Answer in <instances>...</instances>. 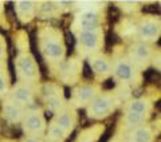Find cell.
<instances>
[{
  "label": "cell",
  "instance_id": "ba28073f",
  "mask_svg": "<svg viewBox=\"0 0 161 142\" xmlns=\"http://www.w3.org/2000/svg\"><path fill=\"white\" fill-rule=\"evenodd\" d=\"M12 99L18 103H28L32 101V93L24 86H18L12 93Z\"/></svg>",
  "mask_w": 161,
  "mask_h": 142
},
{
  "label": "cell",
  "instance_id": "7a4b0ae2",
  "mask_svg": "<svg viewBox=\"0 0 161 142\" xmlns=\"http://www.w3.org/2000/svg\"><path fill=\"white\" fill-rule=\"evenodd\" d=\"M23 128L28 133H40L44 129V121L38 113H31L24 118Z\"/></svg>",
  "mask_w": 161,
  "mask_h": 142
},
{
  "label": "cell",
  "instance_id": "83f0119b",
  "mask_svg": "<svg viewBox=\"0 0 161 142\" xmlns=\"http://www.w3.org/2000/svg\"><path fill=\"white\" fill-rule=\"evenodd\" d=\"M2 55H3V47H2V44H0V58H2Z\"/></svg>",
  "mask_w": 161,
  "mask_h": 142
},
{
  "label": "cell",
  "instance_id": "44dd1931",
  "mask_svg": "<svg viewBox=\"0 0 161 142\" xmlns=\"http://www.w3.org/2000/svg\"><path fill=\"white\" fill-rule=\"evenodd\" d=\"M83 77L85 78H92L93 77V70L90 67V64L86 62L83 64Z\"/></svg>",
  "mask_w": 161,
  "mask_h": 142
},
{
  "label": "cell",
  "instance_id": "6da1fadb",
  "mask_svg": "<svg viewBox=\"0 0 161 142\" xmlns=\"http://www.w3.org/2000/svg\"><path fill=\"white\" fill-rule=\"evenodd\" d=\"M112 105H113L112 98L109 97H101L98 99H95L89 109L90 115L94 117V118H101V117H103L110 110Z\"/></svg>",
  "mask_w": 161,
  "mask_h": 142
},
{
  "label": "cell",
  "instance_id": "277c9868",
  "mask_svg": "<svg viewBox=\"0 0 161 142\" xmlns=\"http://www.w3.org/2000/svg\"><path fill=\"white\" fill-rule=\"evenodd\" d=\"M79 40L83 44L85 48L87 50H94L98 46V35L95 30H90V31H80L79 34Z\"/></svg>",
  "mask_w": 161,
  "mask_h": 142
},
{
  "label": "cell",
  "instance_id": "ffe728a7",
  "mask_svg": "<svg viewBox=\"0 0 161 142\" xmlns=\"http://www.w3.org/2000/svg\"><path fill=\"white\" fill-rule=\"evenodd\" d=\"M47 105L50 110H58L60 107V101L58 97H51V98H47Z\"/></svg>",
  "mask_w": 161,
  "mask_h": 142
},
{
  "label": "cell",
  "instance_id": "603a6c76",
  "mask_svg": "<svg viewBox=\"0 0 161 142\" xmlns=\"http://www.w3.org/2000/svg\"><path fill=\"white\" fill-rule=\"evenodd\" d=\"M109 15L110 16H113L112 19H118V16H119V14H118V9H117V7L115 6H110V8H109Z\"/></svg>",
  "mask_w": 161,
  "mask_h": 142
},
{
  "label": "cell",
  "instance_id": "e0dca14e",
  "mask_svg": "<svg viewBox=\"0 0 161 142\" xmlns=\"http://www.w3.org/2000/svg\"><path fill=\"white\" fill-rule=\"evenodd\" d=\"M66 137V131H63L62 129H59L57 125H53L50 128V131H48V138L51 141H55V142H60L64 139Z\"/></svg>",
  "mask_w": 161,
  "mask_h": 142
},
{
  "label": "cell",
  "instance_id": "cb8c5ba5",
  "mask_svg": "<svg viewBox=\"0 0 161 142\" xmlns=\"http://www.w3.org/2000/svg\"><path fill=\"white\" fill-rule=\"evenodd\" d=\"M144 12H150V14H158L160 8L158 6H147L144 8Z\"/></svg>",
  "mask_w": 161,
  "mask_h": 142
},
{
  "label": "cell",
  "instance_id": "8fae6325",
  "mask_svg": "<svg viewBox=\"0 0 161 142\" xmlns=\"http://www.w3.org/2000/svg\"><path fill=\"white\" fill-rule=\"evenodd\" d=\"M141 36L144 39H150L154 38L158 34V24H156L154 22H145L140 28Z\"/></svg>",
  "mask_w": 161,
  "mask_h": 142
},
{
  "label": "cell",
  "instance_id": "d6986e66",
  "mask_svg": "<svg viewBox=\"0 0 161 142\" xmlns=\"http://www.w3.org/2000/svg\"><path fill=\"white\" fill-rule=\"evenodd\" d=\"M144 119H145V115L130 113L129 111V114L126 115V126L128 128H134V126H138L140 123H142Z\"/></svg>",
  "mask_w": 161,
  "mask_h": 142
},
{
  "label": "cell",
  "instance_id": "7c38bea8",
  "mask_svg": "<svg viewBox=\"0 0 161 142\" xmlns=\"http://www.w3.org/2000/svg\"><path fill=\"white\" fill-rule=\"evenodd\" d=\"M55 125H57L59 129H62L63 131H69V130H71V129H73L74 122H73L71 115L67 114V113H63V114L58 115V118H57V122H55Z\"/></svg>",
  "mask_w": 161,
  "mask_h": 142
},
{
  "label": "cell",
  "instance_id": "d4e9b609",
  "mask_svg": "<svg viewBox=\"0 0 161 142\" xmlns=\"http://www.w3.org/2000/svg\"><path fill=\"white\" fill-rule=\"evenodd\" d=\"M114 86H115V82H114V79H108L106 82L103 83V89L109 90V89H113Z\"/></svg>",
  "mask_w": 161,
  "mask_h": 142
},
{
  "label": "cell",
  "instance_id": "7402d4cb",
  "mask_svg": "<svg viewBox=\"0 0 161 142\" xmlns=\"http://www.w3.org/2000/svg\"><path fill=\"white\" fill-rule=\"evenodd\" d=\"M66 42H67V46H69V51L71 52L73 51V46H74V38H73V35H71V32H66Z\"/></svg>",
  "mask_w": 161,
  "mask_h": 142
},
{
  "label": "cell",
  "instance_id": "30bf717a",
  "mask_svg": "<svg viewBox=\"0 0 161 142\" xmlns=\"http://www.w3.org/2000/svg\"><path fill=\"white\" fill-rule=\"evenodd\" d=\"M4 113H6L7 119L11 122H18L22 118V109L15 103H7L4 106Z\"/></svg>",
  "mask_w": 161,
  "mask_h": 142
},
{
  "label": "cell",
  "instance_id": "2e32d148",
  "mask_svg": "<svg viewBox=\"0 0 161 142\" xmlns=\"http://www.w3.org/2000/svg\"><path fill=\"white\" fill-rule=\"evenodd\" d=\"M93 70L98 74H106L110 70V66L103 58H95L93 59Z\"/></svg>",
  "mask_w": 161,
  "mask_h": 142
},
{
  "label": "cell",
  "instance_id": "484cf974",
  "mask_svg": "<svg viewBox=\"0 0 161 142\" xmlns=\"http://www.w3.org/2000/svg\"><path fill=\"white\" fill-rule=\"evenodd\" d=\"M6 89V82H4V78H3V75L0 74V93Z\"/></svg>",
  "mask_w": 161,
  "mask_h": 142
},
{
  "label": "cell",
  "instance_id": "5b68a950",
  "mask_svg": "<svg viewBox=\"0 0 161 142\" xmlns=\"http://www.w3.org/2000/svg\"><path fill=\"white\" fill-rule=\"evenodd\" d=\"M153 134L148 126H138L130 135V142H152Z\"/></svg>",
  "mask_w": 161,
  "mask_h": 142
},
{
  "label": "cell",
  "instance_id": "5bb4252c",
  "mask_svg": "<svg viewBox=\"0 0 161 142\" xmlns=\"http://www.w3.org/2000/svg\"><path fill=\"white\" fill-rule=\"evenodd\" d=\"M148 102L147 101H142V99H136L133 101L129 106V110L130 113H136V114H141V115H145V113L148 111Z\"/></svg>",
  "mask_w": 161,
  "mask_h": 142
},
{
  "label": "cell",
  "instance_id": "4316f807",
  "mask_svg": "<svg viewBox=\"0 0 161 142\" xmlns=\"http://www.w3.org/2000/svg\"><path fill=\"white\" fill-rule=\"evenodd\" d=\"M24 142H40V141H39V139H36V138H27Z\"/></svg>",
  "mask_w": 161,
  "mask_h": 142
},
{
  "label": "cell",
  "instance_id": "8992f818",
  "mask_svg": "<svg viewBox=\"0 0 161 142\" xmlns=\"http://www.w3.org/2000/svg\"><path fill=\"white\" fill-rule=\"evenodd\" d=\"M98 24V15L94 11H87L80 15L79 18V26L83 28V31H90L94 30Z\"/></svg>",
  "mask_w": 161,
  "mask_h": 142
},
{
  "label": "cell",
  "instance_id": "52a82bcc",
  "mask_svg": "<svg viewBox=\"0 0 161 142\" xmlns=\"http://www.w3.org/2000/svg\"><path fill=\"white\" fill-rule=\"evenodd\" d=\"M19 70L22 71V74L28 79L35 77V64L30 57L24 55V57L19 59Z\"/></svg>",
  "mask_w": 161,
  "mask_h": 142
},
{
  "label": "cell",
  "instance_id": "ac0fdd59",
  "mask_svg": "<svg viewBox=\"0 0 161 142\" xmlns=\"http://www.w3.org/2000/svg\"><path fill=\"white\" fill-rule=\"evenodd\" d=\"M149 55H150V50H149L148 46H145V44H138L137 47L134 48V57H136V59L141 60V62L147 60V59L149 58Z\"/></svg>",
  "mask_w": 161,
  "mask_h": 142
},
{
  "label": "cell",
  "instance_id": "9c48e42d",
  "mask_svg": "<svg viewBox=\"0 0 161 142\" xmlns=\"http://www.w3.org/2000/svg\"><path fill=\"white\" fill-rule=\"evenodd\" d=\"M115 73H117V75L124 79V80H129L133 78L134 75V71H133V67L132 64H130L129 62H124V60H121V62L117 63V67H115Z\"/></svg>",
  "mask_w": 161,
  "mask_h": 142
},
{
  "label": "cell",
  "instance_id": "4fadbf2b",
  "mask_svg": "<svg viewBox=\"0 0 161 142\" xmlns=\"http://www.w3.org/2000/svg\"><path fill=\"white\" fill-rule=\"evenodd\" d=\"M34 4L31 2H19L18 3V12L20 14L24 20L31 19L32 14H34Z\"/></svg>",
  "mask_w": 161,
  "mask_h": 142
},
{
  "label": "cell",
  "instance_id": "3957f363",
  "mask_svg": "<svg viewBox=\"0 0 161 142\" xmlns=\"http://www.w3.org/2000/svg\"><path fill=\"white\" fill-rule=\"evenodd\" d=\"M43 52L50 59H60L63 57V47L57 40H46L43 46Z\"/></svg>",
  "mask_w": 161,
  "mask_h": 142
},
{
  "label": "cell",
  "instance_id": "9a60e30c",
  "mask_svg": "<svg viewBox=\"0 0 161 142\" xmlns=\"http://www.w3.org/2000/svg\"><path fill=\"white\" fill-rule=\"evenodd\" d=\"M94 94H95L94 90L92 87H89V86H82V87H79L77 90V93H75L78 101H80V102H89V101L94 97Z\"/></svg>",
  "mask_w": 161,
  "mask_h": 142
}]
</instances>
